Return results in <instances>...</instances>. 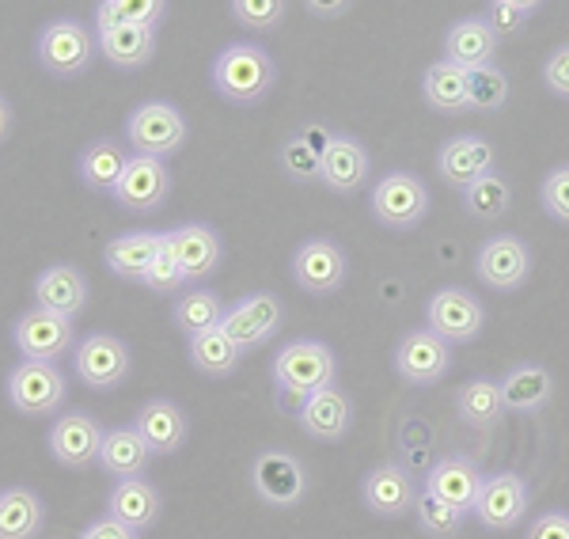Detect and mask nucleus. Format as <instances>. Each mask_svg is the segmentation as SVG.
Instances as JSON below:
<instances>
[{
	"label": "nucleus",
	"instance_id": "f257e3e1",
	"mask_svg": "<svg viewBox=\"0 0 569 539\" xmlns=\"http://www.w3.org/2000/svg\"><path fill=\"white\" fill-rule=\"evenodd\" d=\"M209 84L224 103L259 107L278 84V66L259 42H228L209 66Z\"/></svg>",
	"mask_w": 569,
	"mask_h": 539
},
{
	"label": "nucleus",
	"instance_id": "f03ea898",
	"mask_svg": "<svg viewBox=\"0 0 569 539\" xmlns=\"http://www.w3.org/2000/svg\"><path fill=\"white\" fill-rule=\"evenodd\" d=\"M270 377L278 383L281 396L297 399V407H300L305 399L335 388L338 358L327 342H319V338H292L289 346L278 350V358L270 365Z\"/></svg>",
	"mask_w": 569,
	"mask_h": 539
},
{
	"label": "nucleus",
	"instance_id": "7ed1b4c3",
	"mask_svg": "<svg viewBox=\"0 0 569 539\" xmlns=\"http://www.w3.org/2000/svg\"><path fill=\"white\" fill-rule=\"evenodd\" d=\"M99 58L96 31L88 23L72 20V16H58L39 31L34 39V61L42 66L46 77L53 80H77L91 69Z\"/></svg>",
	"mask_w": 569,
	"mask_h": 539
},
{
	"label": "nucleus",
	"instance_id": "20e7f679",
	"mask_svg": "<svg viewBox=\"0 0 569 539\" xmlns=\"http://www.w3.org/2000/svg\"><path fill=\"white\" fill-rule=\"evenodd\" d=\"M187 137H190L187 118L168 99H149V103L133 107L130 118H126V144H130L133 157L168 160L182 152Z\"/></svg>",
	"mask_w": 569,
	"mask_h": 539
},
{
	"label": "nucleus",
	"instance_id": "39448f33",
	"mask_svg": "<svg viewBox=\"0 0 569 539\" xmlns=\"http://www.w3.org/2000/svg\"><path fill=\"white\" fill-rule=\"evenodd\" d=\"M369 209L376 224L388 228V232H415V228L429 217V187L426 179L415 171L395 168L388 176L376 179Z\"/></svg>",
	"mask_w": 569,
	"mask_h": 539
},
{
	"label": "nucleus",
	"instance_id": "423d86ee",
	"mask_svg": "<svg viewBox=\"0 0 569 539\" xmlns=\"http://www.w3.org/2000/svg\"><path fill=\"white\" fill-rule=\"evenodd\" d=\"M8 403L23 418H53L69 399V380L58 365L46 361H20L4 380Z\"/></svg>",
	"mask_w": 569,
	"mask_h": 539
},
{
	"label": "nucleus",
	"instance_id": "0eeeda50",
	"mask_svg": "<svg viewBox=\"0 0 569 539\" xmlns=\"http://www.w3.org/2000/svg\"><path fill=\"white\" fill-rule=\"evenodd\" d=\"M289 278L308 297H335L350 278V254L338 248L330 236H311L292 251Z\"/></svg>",
	"mask_w": 569,
	"mask_h": 539
},
{
	"label": "nucleus",
	"instance_id": "6e6552de",
	"mask_svg": "<svg viewBox=\"0 0 569 539\" xmlns=\"http://www.w3.org/2000/svg\"><path fill=\"white\" fill-rule=\"evenodd\" d=\"M426 327L448 346H467L482 335L486 308L471 289L463 286H440L426 300Z\"/></svg>",
	"mask_w": 569,
	"mask_h": 539
},
{
	"label": "nucleus",
	"instance_id": "1a4fd4ad",
	"mask_svg": "<svg viewBox=\"0 0 569 539\" xmlns=\"http://www.w3.org/2000/svg\"><path fill=\"white\" fill-rule=\"evenodd\" d=\"M251 490L270 509H297L308 498L305 463L284 449H266L251 460Z\"/></svg>",
	"mask_w": 569,
	"mask_h": 539
},
{
	"label": "nucleus",
	"instance_id": "9d476101",
	"mask_svg": "<svg viewBox=\"0 0 569 539\" xmlns=\"http://www.w3.org/2000/svg\"><path fill=\"white\" fill-rule=\"evenodd\" d=\"M391 365L402 383L410 388H433L452 372V346L437 338L429 327H415L395 342Z\"/></svg>",
	"mask_w": 569,
	"mask_h": 539
},
{
	"label": "nucleus",
	"instance_id": "9b49d317",
	"mask_svg": "<svg viewBox=\"0 0 569 539\" xmlns=\"http://www.w3.org/2000/svg\"><path fill=\"white\" fill-rule=\"evenodd\" d=\"M72 369H77V377L84 380V388L114 391V388H122L126 377H130L133 353L118 335L96 331V335H84V342H77V350H72Z\"/></svg>",
	"mask_w": 569,
	"mask_h": 539
},
{
	"label": "nucleus",
	"instance_id": "f8f14e48",
	"mask_svg": "<svg viewBox=\"0 0 569 539\" xmlns=\"http://www.w3.org/2000/svg\"><path fill=\"white\" fill-rule=\"evenodd\" d=\"M531 248L520 236L498 232L482 240L479 254H475V273L490 292H520L531 278Z\"/></svg>",
	"mask_w": 569,
	"mask_h": 539
},
{
	"label": "nucleus",
	"instance_id": "ddd939ff",
	"mask_svg": "<svg viewBox=\"0 0 569 539\" xmlns=\"http://www.w3.org/2000/svg\"><path fill=\"white\" fill-rule=\"evenodd\" d=\"M531 487L520 471H490L482 479L479 501H475V517L486 532H512L520 520L528 517Z\"/></svg>",
	"mask_w": 569,
	"mask_h": 539
},
{
	"label": "nucleus",
	"instance_id": "4468645a",
	"mask_svg": "<svg viewBox=\"0 0 569 539\" xmlns=\"http://www.w3.org/2000/svg\"><path fill=\"white\" fill-rule=\"evenodd\" d=\"M281 323H284L281 297L270 289H259V292H247L243 300H236V305L228 308L220 331L232 338L243 353H251L270 342V338L281 331Z\"/></svg>",
	"mask_w": 569,
	"mask_h": 539
},
{
	"label": "nucleus",
	"instance_id": "2eb2a0df",
	"mask_svg": "<svg viewBox=\"0 0 569 539\" xmlns=\"http://www.w3.org/2000/svg\"><path fill=\"white\" fill-rule=\"evenodd\" d=\"M12 342L23 361L58 365L69 350H77V331H72V319H61L46 308H27L12 323Z\"/></svg>",
	"mask_w": 569,
	"mask_h": 539
},
{
	"label": "nucleus",
	"instance_id": "dca6fc26",
	"mask_svg": "<svg viewBox=\"0 0 569 539\" xmlns=\"http://www.w3.org/2000/svg\"><path fill=\"white\" fill-rule=\"evenodd\" d=\"M490 171H498V149H493V141L482 133H456L437 149L440 182L460 190V194L471 187V182L490 176Z\"/></svg>",
	"mask_w": 569,
	"mask_h": 539
},
{
	"label": "nucleus",
	"instance_id": "f3484780",
	"mask_svg": "<svg viewBox=\"0 0 569 539\" xmlns=\"http://www.w3.org/2000/svg\"><path fill=\"white\" fill-rule=\"evenodd\" d=\"M107 429L99 426L96 415L88 410H69V415H58L46 433V445H50V456L61 463V468H88V463H99V449H103Z\"/></svg>",
	"mask_w": 569,
	"mask_h": 539
},
{
	"label": "nucleus",
	"instance_id": "a211bd4d",
	"mask_svg": "<svg viewBox=\"0 0 569 539\" xmlns=\"http://www.w3.org/2000/svg\"><path fill=\"white\" fill-rule=\"evenodd\" d=\"M118 209L126 213H156L163 202L171 198V168L168 160H152V157H130L122 179H118L114 194Z\"/></svg>",
	"mask_w": 569,
	"mask_h": 539
},
{
	"label": "nucleus",
	"instance_id": "6ab92c4d",
	"mask_svg": "<svg viewBox=\"0 0 569 539\" xmlns=\"http://www.w3.org/2000/svg\"><path fill=\"white\" fill-rule=\"evenodd\" d=\"M361 506L372 517L399 520L415 513L418 506V482L402 463H376V468L361 479Z\"/></svg>",
	"mask_w": 569,
	"mask_h": 539
},
{
	"label": "nucleus",
	"instance_id": "aec40b11",
	"mask_svg": "<svg viewBox=\"0 0 569 539\" xmlns=\"http://www.w3.org/2000/svg\"><path fill=\"white\" fill-rule=\"evenodd\" d=\"M168 251H171V259L179 262V270L187 273L190 286H198V281H206L209 273L220 270L224 240H220V232L213 224L187 221V224H179L168 232Z\"/></svg>",
	"mask_w": 569,
	"mask_h": 539
},
{
	"label": "nucleus",
	"instance_id": "412c9836",
	"mask_svg": "<svg viewBox=\"0 0 569 539\" xmlns=\"http://www.w3.org/2000/svg\"><path fill=\"white\" fill-rule=\"evenodd\" d=\"M482 479H486V471L471 460V456L452 452V456H440L433 468L426 471L421 490L440 498L445 506L460 509V513L467 517V513H475V501H479Z\"/></svg>",
	"mask_w": 569,
	"mask_h": 539
},
{
	"label": "nucleus",
	"instance_id": "4be33fe9",
	"mask_svg": "<svg viewBox=\"0 0 569 539\" xmlns=\"http://www.w3.org/2000/svg\"><path fill=\"white\" fill-rule=\"evenodd\" d=\"M369 149L361 144V137L353 133H335L323 152V171H319V182L330 190V194L350 198L369 182Z\"/></svg>",
	"mask_w": 569,
	"mask_h": 539
},
{
	"label": "nucleus",
	"instance_id": "5701e85b",
	"mask_svg": "<svg viewBox=\"0 0 569 539\" xmlns=\"http://www.w3.org/2000/svg\"><path fill=\"white\" fill-rule=\"evenodd\" d=\"M297 426L305 429L311 441H346L353 429V399L335 383V388L319 391V396H311L297 407Z\"/></svg>",
	"mask_w": 569,
	"mask_h": 539
},
{
	"label": "nucleus",
	"instance_id": "b1692460",
	"mask_svg": "<svg viewBox=\"0 0 569 539\" xmlns=\"http://www.w3.org/2000/svg\"><path fill=\"white\" fill-rule=\"evenodd\" d=\"M168 251V232L160 228H141V232H126L103 248V262L114 278L122 281H144V273L160 254Z\"/></svg>",
	"mask_w": 569,
	"mask_h": 539
},
{
	"label": "nucleus",
	"instance_id": "393cba45",
	"mask_svg": "<svg viewBox=\"0 0 569 539\" xmlns=\"http://www.w3.org/2000/svg\"><path fill=\"white\" fill-rule=\"evenodd\" d=\"M501 50V39L486 27L482 16H463V20L448 23L445 31V61L463 72L493 66Z\"/></svg>",
	"mask_w": 569,
	"mask_h": 539
},
{
	"label": "nucleus",
	"instance_id": "a878e982",
	"mask_svg": "<svg viewBox=\"0 0 569 539\" xmlns=\"http://www.w3.org/2000/svg\"><path fill=\"white\" fill-rule=\"evenodd\" d=\"M34 308L61 316V319H77L88 305V278L80 273L72 262H53L34 278Z\"/></svg>",
	"mask_w": 569,
	"mask_h": 539
},
{
	"label": "nucleus",
	"instance_id": "bb28decb",
	"mask_svg": "<svg viewBox=\"0 0 569 539\" xmlns=\"http://www.w3.org/2000/svg\"><path fill=\"white\" fill-rule=\"evenodd\" d=\"M133 429L144 437L152 456H176L187 445L190 422H187V410L171 403V399H149L133 415Z\"/></svg>",
	"mask_w": 569,
	"mask_h": 539
},
{
	"label": "nucleus",
	"instance_id": "cd10ccee",
	"mask_svg": "<svg viewBox=\"0 0 569 539\" xmlns=\"http://www.w3.org/2000/svg\"><path fill=\"white\" fill-rule=\"evenodd\" d=\"M509 415H539L555 399V377L539 361H520L498 380Z\"/></svg>",
	"mask_w": 569,
	"mask_h": 539
},
{
	"label": "nucleus",
	"instance_id": "c85d7f7f",
	"mask_svg": "<svg viewBox=\"0 0 569 539\" xmlns=\"http://www.w3.org/2000/svg\"><path fill=\"white\" fill-rule=\"evenodd\" d=\"M163 513V498L149 479H126L110 487L107 498V517H114L118 525L133 528L137 536H144Z\"/></svg>",
	"mask_w": 569,
	"mask_h": 539
},
{
	"label": "nucleus",
	"instance_id": "c756f323",
	"mask_svg": "<svg viewBox=\"0 0 569 539\" xmlns=\"http://www.w3.org/2000/svg\"><path fill=\"white\" fill-rule=\"evenodd\" d=\"M99 53L107 58V66L133 72L144 69L156 58V31L152 27H130V23H110L96 27Z\"/></svg>",
	"mask_w": 569,
	"mask_h": 539
},
{
	"label": "nucleus",
	"instance_id": "7c9ffc66",
	"mask_svg": "<svg viewBox=\"0 0 569 539\" xmlns=\"http://www.w3.org/2000/svg\"><path fill=\"white\" fill-rule=\"evenodd\" d=\"M130 157L133 152L126 141L96 137V141L84 144V152L77 157V176L88 190H96V194H114V187H118V179H122Z\"/></svg>",
	"mask_w": 569,
	"mask_h": 539
},
{
	"label": "nucleus",
	"instance_id": "2f4dec72",
	"mask_svg": "<svg viewBox=\"0 0 569 539\" xmlns=\"http://www.w3.org/2000/svg\"><path fill=\"white\" fill-rule=\"evenodd\" d=\"M149 463H152V452H149L144 437L137 433L133 426H114V429H107L103 449H99V468H103L107 475H114V482L144 479Z\"/></svg>",
	"mask_w": 569,
	"mask_h": 539
},
{
	"label": "nucleus",
	"instance_id": "473e14b6",
	"mask_svg": "<svg viewBox=\"0 0 569 539\" xmlns=\"http://www.w3.org/2000/svg\"><path fill=\"white\" fill-rule=\"evenodd\" d=\"M46 528V506L31 487L0 490V539H39Z\"/></svg>",
	"mask_w": 569,
	"mask_h": 539
},
{
	"label": "nucleus",
	"instance_id": "72a5a7b5",
	"mask_svg": "<svg viewBox=\"0 0 569 539\" xmlns=\"http://www.w3.org/2000/svg\"><path fill=\"white\" fill-rule=\"evenodd\" d=\"M224 300L217 297L213 289L206 286H190L187 292H179L176 297V308H171V323L179 327L187 338H198L206 331H217L220 323H224Z\"/></svg>",
	"mask_w": 569,
	"mask_h": 539
},
{
	"label": "nucleus",
	"instance_id": "f704fd0d",
	"mask_svg": "<svg viewBox=\"0 0 569 539\" xmlns=\"http://www.w3.org/2000/svg\"><path fill=\"white\" fill-rule=\"evenodd\" d=\"M456 415L463 418L471 429H493L501 426V418L509 415L501 399V383L493 377H475L456 391Z\"/></svg>",
	"mask_w": 569,
	"mask_h": 539
},
{
	"label": "nucleus",
	"instance_id": "c9c22d12",
	"mask_svg": "<svg viewBox=\"0 0 569 539\" xmlns=\"http://www.w3.org/2000/svg\"><path fill=\"white\" fill-rule=\"evenodd\" d=\"M421 99H426L429 111L437 114H467V72L448 66L445 58L433 61L421 77Z\"/></svg>",
	"mask_w": 569,
	"mask_h": 539
},
{
	"label": "nucleus",
	"instance_id": "e433bc0d",
	"mask_svg": "<svg viewBox=\"0 0 569 539\" xmlns=\"http://www.w3.org/2000/svg\"><path fill=\"white\" fill-rule=\"evenodd\" d=\"M187 353H190V365H194L201 377H209V380L232 377V372L240 369V361H243V350L224 331H220V327H217V331H206V335L190 338Z\"/></svg>",
	"mask_w": 569,
	"mask_h": 539
},
{
	"label": "nucleus",
	"instance_id": "4c0bfd02",
	"mask_svg": "<svg viewBox=\"0 0 569 539\" xmlns=\"http://www.w3.org/2000/svg\"><path fill=\"white\" fill-rule=\"evenodd\" d=\"M463 213L479 224H498L512 206V182L501 176V171H490L479 182L463 190Z\"/></svg>",
	"mask_w": 569,
	"mask_h": 539
},
{
	"label": "nucleus",
	"instance_id": "58836bf2",
	"mask_svg": "<svg viewBox=\"0 0 569 539\" xmlns=\"http://www.w3.org/2000/svg\"><path fill=\"white\" fill-rule=\"evenodd\" d=\"M509 96H512V80L498 61L467 72V107H471V111L498 114V111H505Z\"/></svg>",
	"mask_w": 569,
	"mask_h": 539
},
{
	"label": "nucleus",
	"instance_id": "ea45409f",
	"mask_svg": "<svg viewBox=\"0 0 569 539\" xmlns=\"http://www.w3.org/2000/svg\"><path fill=\"white\" fill-rule=\"evenodd\" d=\"M171 16L168 0H99L96 4V27L130 23V27H160Z\"/></svg>",
	"mask_w": 569,
	"mask_h": 539
},
{
	"label": "nucleus",
	"instance_id": "a19ab883",
	"mask_svg": "<svg viewBox=\"0 0 569 539\" xmlns=\"http://www.w3.org/2000/svg\"><path fill=\"white\" fill-rule=\"evenodd\" d=\"M278 168H281V176L289 182H297V187H311V182H319L323 157L311 149L305 137L292 133V137H284L281 149H278Z\"/></svg>",
	"mask_w": 569,
	"mask_h": 539
},
{
	"label": "nucleus",
	"instance_id": "79ce46f5",
	"mask_svg": "<svg viewBox=\"0 0 569 539\" xmlns=\"http://www.w3.org/2000/svg\"><path fill=\"white\" fill-rule=\"evenodd\" d=\"M536 16H539V0H490V4L482 8L486 27H490L501 42L525 34Z\"/></svg>",
	"mask_w": 569,
	"mask_h": 539
},
{
	"label": "nucleus",
	"instance_id": "37998d69",
	"mask_svg": "<svg viewBox=\"0 0 569 539\" xmlns=\"http://www.w3.org/2000/svg\"><path fill=\"white\" fill-rule=\"evenodd\" d=\"M228 16H232L243 31L270 34L284 23L289 4H284V0H232V4H228Z\"/></svg>",
	"mask_w": 569,
	"mask_h": 539
},
{
	"label": "nucleus",
	"instance_id": "c03bdc74",
	"mask_svg": "<svg viewBox=\"0 0 569 539\" xmlns=\"http://www.w3.org/2000/svg\"><path fill=\"white\" fill-rule=\"evenodd\" d=\"M415 517H418L421 536H429V539H448V536H456V532L463 528V520H467V517L460 513V509L445 506V501L433 498V495H426V490L418 495Z\"/></svg>",
	"mask_w": 569,
	"mask_h": 539
},
{
	"label": "nucleus",
	"instance_id": "a18cd8bd",
	"mask_svg": "<svg viewBox=\"0 0 569 539\" xmlns=\"http://www.w3.org/2000/svg\"><path fill=\"white\" fill-rule=\"evenodd\" d=\"M539 206L550 221L569 224V163H558L550 168L543 182H539Z\"/></svg>",
	"mask_w": 569,
	"mask_h": 539
},
{
	"label": "nucleus",
	"instance_id": "49530a36",
	"mask_svg": "<svg viewBox=\"0 0 569 539\" xmlns=\"http://www.w3.org/2000/svg\"><path fill=\"white\" fill-rule=\"evenodd\" d=\"M141 286L149 292H160V297H171V292H182V286H190V281H187V273L179 270V262L171 259V251H163L149 267V273H144Z\"/></svg>",
	"mask_w": 569,
	"mask_h": 539
},
{
	"label": "nucleus",
	"instance_id": "de8ad7c7",
	"mask_svg": "<svg viewBox=\"0 0 569 539\" xmlns=\"http://www.w3.org/2000/svg\"><path fill=\"white\" fill-rule=\"evenodd\" d=\"M543 84H547L550 96L569 99V42L547 53V61H543Z\"/></svg>",
	"mask_w": 569,
	"mask_h": 539
},
{
	"label": "nucleus",
	"instance_id": "09e8293b",
	"mask_svg": "<svg viewBox=\"0 0 569 539\" xmlns=\"http://www.w3.org/2000/svg\"><path fill=\"white\" fill-rule=\"evenodd\" d=\"M525 539H569V513L566 509H547L528 525Z\"/></svg>",
	"mask_w": 569,
	"mask_h": 539
},
{
	"label": "nucleus",
	"instance_id": "8fccbe9b",
	"mask_svg": "<svg viewBox=\"0 0 569 539\" xmlns=\"http://www.w3.org/2000/svg\"><path fill=\"white\" fill-rule=\"evenodd\" d=\"M80 539H141V536H137L133 528L118 525L114 517H99V520H91L84 532H80Z\"/></svg>",
	"mask_w": 569,
	"mask_h": 539
},
{
	"label": "nucleus",
	"instance_id": "3c124183",
	"mask_svg": "<svg viewBox=\"0 0 569 539\" xmlns=\"http://www.w3.org/2000/svg\"><path fill=\"white\" fill-rule=\"evenodd\" d=\"M305 8H308L311 16H319V20H338V16H350L353 12L350 0H338V4H319V0H308Z\"/></svg>",
	"mask_w": 569,
	"mask_h": 539
},
{
	"label": "nucleus",
	"instance_id": "603ef678",
	"mask_svg": "<svg viewBox=\"0 0 569 539\" xmlns=\"http://www.w3.org/2000/svg\"><path fill=\"white\" fill-rule=\"evenodd\" d=\"M12 130H16V111H12V103H8L4 96H0V144L12 137Z\"/></svg>",
	"mask_w": 569,
	"mask_h": 539
}]
</instances>
